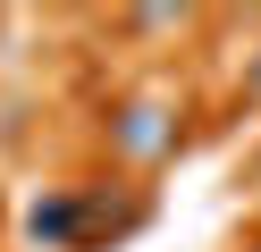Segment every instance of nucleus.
Here are the masks:
<instances>
[{
  "label": "nucleus",
  "instance_id": "1",
  "mask_svg": "<svg viewBox=\"0 0 261 252\" xmlns=\"http://www.w3.org/2000/svg\"><path fill=\"white\" fill-rule=\"evenodd\" d=\"M101 143H110V160H126V168H169L177 151H186L177 101H160V93L110 101V109H101Z\"/></svg>",
  "mask_w": 261,
  "mask_h": 252
},
{
  "label": "nucleus",
  "instance_id": "6",
  "mask_svg": "<svg viewBox=\"0 0 261 252\" xmlns=\"http://www.w3.org/2000/svg\"><path fill=\"white\" fill-rule=\"evenodd\" d=\"M244 252H261V244H244Z\"/></svg>",
  "mask_w": 261,
  "mask_h": 252
},
{
  "label": "nucleus",
  "instance_id": "2",
  "mask_svg": "<svg viewBox=\"0 0 261 252\" xmlns=\"http://www.w3.org/2000/svg\"><path fill=\"white\" fill-rule=\"evenodd\" d=\"M85 193V227H76V252H118L126 235L152 227V193H135V185H76Z\"/></svg>",
  "mask_w": 261,
  "mask_h": 252
},
{
  "label": "nucleus",
  "instance_id": "4",
  "mask_svg": "<svg viewBox=\"0 0 261 252\" xmlns=\"http://www.w3.org/2000/svg\"><path fill=\"white\" fill-rule=\"evenodd\" d=\"M126 25H135V34H177V25H186V17H177V9H135V17H126Z\"/></svg>",
  "mask_w": 261,
  "mask_h": 252
},
{
  "label": "nucleus",
  "instance_id": "3",
  "mask_svg": "<svg viewBox=\"0 0 261 252\" xmlns=\"http://www.w3.org/2000/svg\"><path fill=\"white\" fill-rule=\"evenodd\" d=\"M76 227H85V193L76 185H51V193L25 202V244L34 252H76Z\"/></svg>",
  "mask_w": 261,
  "mask_h": 252
},
{
  "label": "nucleus",
  "instance_id": "5",
  "mask_svg": "<svg viewBox=\"0 0 261 252\" xmlns=\"http://www.w3.org/2000/svg\"><path fill=\"white\" fill-rule=\"evenodd\" d=\"M244 101H253V109H261V50H253V59H244Z\"/></svg>",
  "mask_w": 261,
  "mask_h": 252
}]
</instances>
